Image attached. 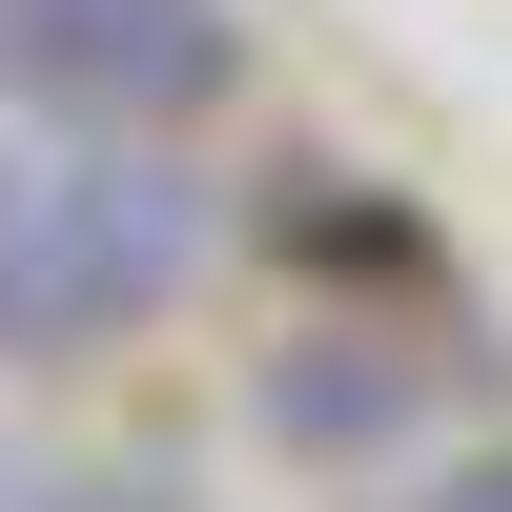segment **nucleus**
Returning a JSON list of instances; mask_svg holds the SVG:
<instances>
[{"mask_svg":"<svg viewBox=\"0 0 512 512\" xmlns=\"http://www.w3.org/2000/svg\"><path fill=\"white\" fill-rule=\"evenodd\" d=\"M410 410H431V369H390L369 328H308V349L267 369V431H287V451H390Z\"/></svg>","mask_w":512,"mask_h":512,"instance_id":"3","label":"nucleus"},{"mask_svg":"<svg viewBox=\"0 0 512 512\" xmlns=\"http://www.w3.org/2000/svg\"><path fill=\"white\" fill-rule=\"evenodd\" d=\"M246 62L226 0H0V103L41 123H205Z\"/></svg>","mask_w":512,"mask_h":512,"instance_id":"2","label":"nucleus"},{"mask_svg":"<svg viewBox=\"0 0 512 512\" xmlns=\"http://www.w3.org/2000/svg\"><path fill=\"white\" fill-rule=\"evenodd\" d=\"M185 267H205V185L164 164V123L0 144V369H103L123 328H164Z\"/></svg>","mask_w":512,"mask_h":512,"instance_id":"1","label":"nucleus"},{"mask_svg":"<svg viewBox=\"0 0 512 512\" xmlns=\"http://www.w3.org/2000/svg\"><path fill=\"white\" fill-rule=\"evenodd\" d=\"M21 512H185L164 472H62V492H21Z\"/></svg>","mask_w":512,"mask_h":512,"instance_id":"4","label":"nucleus"},{"mask_svg":"<svg viewBox=\"0 0 512 512\" xmlns=\"http://www.w3.org/2000/svg\"><path fill=\"white\" fill-rule=\"evenodd\" d=\"M410 512H512V451H472V472H431Z\"/></svg>","mask_w":512,"mask_h":512,"instance_id":"5","label":"nucleus"}]
</instances>
